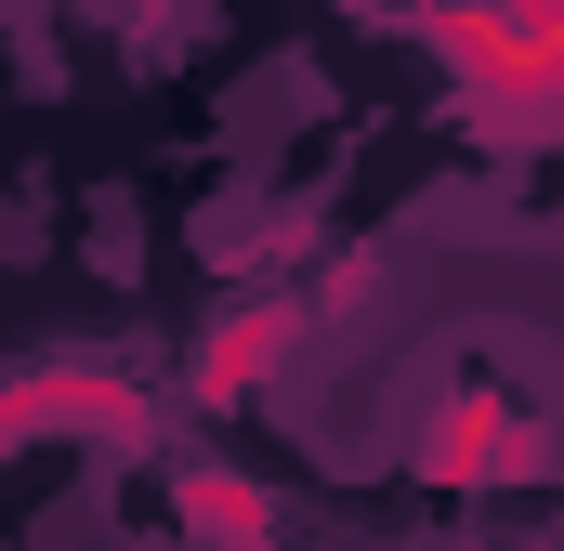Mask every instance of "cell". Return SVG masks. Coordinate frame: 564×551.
<instances>
[{
    "label": "cell",
    "mask_w": 564,
    "mask_h": 551,
    "mask_svg": "<svg viewBox=\"0 0 564 551\" xmlns=\"http://www.w3.org/2000/svg\"><path fill=\"white\" fill-rule=\"evenodd\" d=\"M421 53L486 144H539L564 119V0H433Z\"/></svg>",
    "instance_id": "1"
},
{
    "label": "cell",
    "mask_w": 564,
    "mask_h": 551,
    "mask_svg": "<svg viewBox=\"0 0 564 551\" xmlns=\"http://www.w3.org/2000/svg\"><path fill=\"white\" fill-rule=\"evenodd\" d=\"M408 473L421 486H539L552 473V420H539V381H486L473 342H446L421 381H408Z\"/></svg>",
    "instance_id": "2"
},
{
    "label": "cell",
    "mask_w": 564,
    "mask_h": 551,
    "mask_svg": "<svg viewBox=\"0 0 564 551\" xmlns=\"http://www.w3.org/2000/svg\"><path fill=\"white\" fill-rule=\"evenodd\" d=\"M144 381H119L106 355H40V368H0V446H144Z\"/></svg>",
    "instance_id": "3"
},
{
    "label": "cell",
    "mask_w": 564,
    "mask_h": 551,
    "mask_svg": "<svg viewBox=\"0 0 564 551\" xmlns=\"http://www.w3.org/2000/svg\"><path fill=\"white\" fill-rule=\"evenodd\" d=\"M289 342H302V315H289L276 289H263V302H224V315L197 328V355H184V395H197V408H250L289 368Z\"/></svg>",
    "instance_id": "4"
},
{
    "label": "cell",
    "mask_w": 564,
    "mask_h": 551,
    "mask_svg": "<svg viewBox=\"0 0 564 551\" xmlns=\"http://www.w3.org/2000/svg\"><path fill=\"white\" fill-rule=\"evenodd\" d=\"M171 499H184V526H197L210 551H276V512H263V486H237V473H210V460H197Z\"/></svg>",
    "instance_id": "5"
}]
</instances>
